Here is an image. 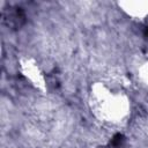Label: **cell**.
Wrapping results in <instances>:
<instances>
[{"instance_id": "cell-3", "label": "cell", "mask_w": 148, "mask_h": 148, "mask_svg": "<svg viewBox=\"0 0 148 148\" xmlns=\"http://www.w3.org/2000/svg\"><path fill=\"white\" fill-rule=\"evenodd\" d=\"M145 36H146V37L148 38V25H147V27L145 28Z\"/></svg>"}, {"instance_id": "cell-2", "label": "cell", "mask_w": 148, "mask_h": 148, "mask_svg": "<svg viewBox=\"0 0 148 148\" xmlns=\"http://www.w3.org/2000/svg\"><path fill=\"white\" fill-rule=\"evenodd\" d=\"M124 142H125V138H124V135L120 134V133H117V134H114L113 138L111 139V141H110V146L113 147V148H119V147L123 146Z\"/></svg>"}, {"instance_id": "cell-1", "label": "cell", "mask_w": 148, "mask_h": 148, "mask_svg": "<svg viewBox=\"0 0 148 148\" xmlns=\"http://www.w3.org/2000/svg\"><path fill=\"white\" fill-rule=\"evenodd\" d=\"M5 20L7 21L8 25H10L13 28H18L24 22V14L21 8H15L14 10H10L8 13V15L5 17Z\"/></svg>"}]
</instances>
